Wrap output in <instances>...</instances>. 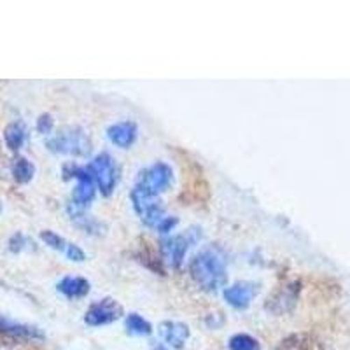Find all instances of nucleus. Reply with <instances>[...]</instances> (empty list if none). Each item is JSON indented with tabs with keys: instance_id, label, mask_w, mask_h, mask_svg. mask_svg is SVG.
Returning a JSON list of instances; mask_svg holds the SVG:
<instances>
[{
	"instance_id": "1",
	"label": "nucleus",
	"mask_w": 350,
	"mask_h": 350,
	"mask_svg": "<svg viewBox=\"0 0 350 350\" xmlns=\"http://www.w3.org/2000/svg\"><path fill=\"white\" fill-rule=\"evenodd\" d=\"M191 279L205 291H215L223 287L228 280V258L223 249L207 247L195 256L189 262Z\"/></svg>"
},
{
	"instance_id": "2",
	"label": "nucleus",
	"mask_w": 350,
	"mask_h": 350,
	"mask_svg": "<svg viewBox=\"0 0 350 350\" xmlns=\"http://www.w3.org/2000/svg\"><path fill=\"white\" fill-rule=\"evenodd\" d=\"M48 148L56 154L83 158L92 151V140L81 126H67L48 140Z\"/></svg>"
},
{
	"instance_id": "3",
	"label": "nucleus",
	"mask_w": 350,
	"mask_h": 350,
	"mask_svg": "<svg viewBox=\"0 0 350 350\" xmlns=\"http://www.w3.org/2000/svg\"><path fill=\"white\" fill-rule=\"evenodd\" d=\"M86 172L92 175L96 189L104 196H111L116 189V184L120 179V170L114 158L107 152H100L88 163Z\"/></svg>"
},
{
	"instance_id": "4",
	"label": "nucleus",
	"mask_w": 350,
	"mask_h": 350,
	"mask_svg": "<svg viewBox=\"0 0 350 350\" xmlns=\"http://www.w3.org/2000/svg\"><path fill=\"white\" fill-rule=\"evenodd\" d=\"M65 179H76V187L72 193V203L77 208H86L93 202L96 193V186L93 183L92 175L88 174L86 168H79L76 165H67L64 168Z\"/></svg>"
},
{
	"instance_id": "5",
	"label": "nucleus",
	"mask_w": 350,
	"mask_h": 350,
	"mask_svg": "<svg viewBox=\"0 0 350 350\" xmlns=\"http://www.w3.org/2000/svg\"><path fill=\"white\" fill-rule=\"evenodd\" d=\"M198 239H200L198 228H193V230H186L184 233H180V235L165 240L163 247H161L165 262H168L172 268L183 267L184 259H186L187 256V251H189L196 242H198Z\"/></svg>"
},
{
	"instance_id": "6",
	"label": "nucleus",
	"mask_w": 350,
	"mask_h": 350,
	"mask_svg": "<svg viewBox=\"0 0 350 350\" xmlns=\"http://www.w3.org/2000/svg\"><path fill=\"white\" fill-rule=\"evenodd\" d=\"M174 183V170L168 163L158 161V163L151 165V167L144 168L140 172L139 183L137 186L142 187L144 191H148L149 195L158 196L159 193L167 191L168 187Z\"/></svg>"
},
{
	"instance_id": "7",
	"label": "nucleus",
	"mask_w": 350,
	"mask_h": 350,
	"mask_svg": "<svg viewBox=\"0 0 350 350\" xmlns=\"http://www.w3.org/2000/svg\"><path fill=\"white\" fill-rule=\"evenodd\" d=\"M121 315H123V306L116 299L104 298L98 299L88 308V312L84 314V323L92 327L107 326V324H112L118 319H121Z\"/></svg>"
},
{
	"instance_id": "8",
	"label": "nucleus",
	"mask_w": 350,
	"mask_h": 350,
	"mask_svg": "<svg viewBox=\"0 0 350 350\" xmlns=\"http://www.w3.org/2000/svg\"><path fill=\"white\" fill-rule=\"evenodd\" d=\"M259 293V284L251 280H240V282L231 284L230 287L223 291L224 301L237 310H245L254 301Z\"/></svg>"
},
{
	"instance_id": "9",
	"label": "nucleus",
	"mask_w": 350,
	"mask_h": 350,
	"mask_svg": "<svg viewBox=\"0 0 350 350\" xmlns=\"http://www.w3.org/2000/svg\"><path fill=\"white\" fill-rule=\"evenodd\" d=\"M40 239H42V242L46 243V245L55 249V251H58L60 254H64L65 258L70 259V261L83 262L84 259H86V252H84L79 245L72 243L70 240L64 239V237H60L58 233H55V231H42V233H40Z\"/></svg>"
},
{
	"instance_id": "10",
	"label": "nucleus",
	"mask_w": 350,
	"mask_h": 350,
	"mask_svg": "<svg viewBox=\"0 0 350 350\" xmlns=\"http://www.w3.org/2000/svg\"><path fill=\"white\" fill-rule=\"evenodd\" d=\"M137 131H139V128L133 121H120V123H114L107 128V137L114 146L128 149L135 144Z\"/></svg>"
},
{
	"instance_id": "11",
	"label": "nucleus",
	"mask_w": 350,
	"mask_h": 350,
	"mask_svg": "<svg viewBox=\"0 0 350 350\" xmlns=\"http://www.w3.org/2000/svg\"><path fill=\"white\" fill-rule=\"evenodd\" d=\"M159 334L161 338L174 349H183L186 342L189 340V329L184 323L177 321H167L159 326Z\"/></svg>"
},
{
	"instance_id": "12",
	"label": "nucleus",
	"mask_w": 350,
	"mask_h": 350,
	"mask_svg": "<svg viewBox=\"0 0 350 350\" xmlns=\"http://www.w3.org/2000/svg\"><path fill=\"white\" fill-rule=\"evenodd\" d=\"M56 289H58V293L64 295L65 298H70V299L84 298V296L90 293V282H88L84 277L68 275V277H64L60 282L56 284Z\"/></svg>"
},
{
	"instance_id": "13",
	"label": "nucleus",
	"mask_w": 350,
	"mask_h": 350,
	"mask_svg": "<svg viewBox=\"0 0 350 350\" xmlns=\"http://www.w3.org/2000/svg\"><path fill=\"white\" fill-rule=\"evenodd\" d=\"M275 350H323V345L310 334L296 333L286 336Z\"/></svg>"
},
{
	"instance_id": "14",
	"label": "nucleus",
	"mask_w": 350,
	"mask_h": 350,
	"mask_svg": "<svg viewBox=\"0 0 350 350\" xmlns=\"http://www.w3.org/2000/svg\"><path fill=\"white\" fill-rule=\"evenodd\" d=\"M4 140L11 151L18 152L23 148L25 140H27V128L21 123H11L4 130Z\"/></svg>"
},
{
	"instance_id": "15",
	"label": "nucleus",
	"mask_w": 350,
	"mask_h": 350,
	"mask_svg": "<svg viewBox=\"0 0 350 350\" xmlns=\"http://www.w3.org/2000/svg\"><path fill=\"white\" fill-rule=\"evenodd\" d=\"M11 170L14 180L20 184H28L33 179V175H36V167H33L27 158H23V156H18V158L12 161Z\"/></svg>"
},
{
	"instance_id": "16",
	"label": "nucleus",
	"mask_w": 350,
	"mask_h": 350,
	"mask_svg": "<svg viewBox=\"0 0 350 350\" xmlns=\"http://www.w3.org/2000/svg\"><path fill=\"white\" fill-rule=\"evenodd\" d=\"M124 327L128 329L130 334H135V336H148L152 333V326L149 321L142 317L140 314H130L124 319Z\"/></svg>"
},
{
	"instance_id": "17",
	"label": "nucleus",
	"mask_w": 350,
	"mask_h": 350,
	"mask_svg": "<svg viewBox=\"0 0 350 350\" xmlns=\"http://www.w3.org/2000/svg\"><path fill=\"white\" fill-rule=\"evenodd\" d=\"M230 350H261V343L247 333L233 334L228 342Z\"/></svg>"
},
{
	"instance_id": "18",
	"label": "nucleus",
	"mask_w": 350,
	"mask_h": 350,
	"mask_svg": "<svg viewBox=\"0 0 350 350\" xmlns=\"http://www.w3.org/2000/svg\"><path fill=\"white\" fill-rule=\"evenodd\" d=\"M37 130L40 131V133H44V135H51L53 131V118L49 114H42L39 118V121H37Z\"/></svg>"
},
{
	"instance_id": "19",
	"label": "nucleus",
	"mask_w": 350,
	"mask_h": 350,
	"mask_svg": "<svg viewBox=\"0 0 350 350\" xmlns=\"http://www.w3.org/2000/svg\"><path fill=\"white\" fill-rule=\"evenodd\" d=\"M18 342H20V340H18L16 336H12V334H9L8 331L0 329V347H11V345H16Z\"/></svg>"
},
{
	"instance_id": "20",
	"label": "nucleus",
	"mask_w": 350,
	"mask_h": 350,
	"mask_svg": "<svg viewBox=\"0 0 350 350\" xmlns=\"http://www.w3.org/2000/svg\"><path fill=\"white\" fill-rule=\"evenodd\" d=\"M175 224H177V219L172 217V215H168V217L165 219L163 223H161V224H159V226H158V231H159V233H168V231L174 230Z\"/></svg>"
},
{
	"instance_id": "21",
	"label": "nucleus",
	"mask_w": 350,
	"mask_h": 350,
	"mask_svg": "<svg viewBox=\"0 0 350 350\" xmlns=\"http://www.w3.org/2000/svg\"><path fill=\"white\" fill-rule=\"evenodd\" d=\"M154 350H167V349H163V347H158V349H154Z\"/></svg>"
}]
</instances>
